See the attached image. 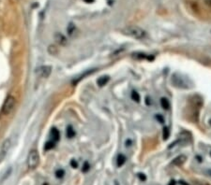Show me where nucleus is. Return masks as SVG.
Instances as JSON below:
<instances>
[{"label": "nucleus", "mask_w": 211, "mask_h": 185, "mask_svg": "<svg viewBox=\"0 0 211 185\" xmlns=\"http://www.w3.org/2000/svg\"><path fill=\"white\" fill-rule=\"evenodd\" d=\"M122 32L125 35H127V36H129L130 38H133L135 39H143L146 36V33L145 32V31L142 28H140L139 26H136V25L128 26L125 29H123Z\"/></svg>", "instance_id": "nucleus-1"}, {"label": "nucleus", "mask_w": 211, "mask_h": 185, "mask_svg": "<svg viewBox=\"0 0 211 185\" xmlns=\"http://www.w3.org/2000/svg\"><path fill=\"white\" fill-rule=\"evenodd\" d=\"M171 82L174 86L180 88V89H190L191 87L189 80L185 78V77H183L182 75H179L177 73L173 74Z\"/></svg>", "instance_id": "nucleus-2"}, {"label": "nucleus", "mask_w": 211, "mask_h": 185, "mask_svg": "<svg viewBox=\"0 0 211 185\" xmlns=\"http://www.w3.org/2000/svg\"><path fill=\"white\" fill-rule=\"evenodd\" d=\"M15 103H16V99H15L14 96H9L4 103H3V106H2V109H1V114L3 116H8L9 115L13 109H14V107H15Z\"/></svg>", "instance_id": "nucleus-3"}, {"label": "nucleus", "mask_w": 211, "mask_h": 185, "mask_svg": "<svg viewBox=\"0 0 211 185\" xmlns=\"http://www.w3.org/2000/svg\"><path fill=\"white\" fill-rule=\"evenodd\" d=\"M40 164V155L37 150L33 149L29 151L27 157V166L29 169H35Z\"/></svg>", "instance_id": "nucleus-4"}, {"label": "nucleus", "mask_w": 211, "mask_h": 185, "mask_svg": "<svg viewBox=\"0 0 211 185\" xmlns=\"http://www.w3.org/2000/svg\"><path fill=\"white\" fill-rule=\"evenodd\" d=\"M51 72H52V67L50 66H42L39 67L36 71L38 76L40 77V78H48L51 75Z\"/></svg>", "instance_id": "nucleus-5"}, {"label": "nucleus", "mask_w": 211, "mask_h": 185, "mask_svg": "<svg viewBox=\"0 0 211 185\" xmlns=\"http://www.w3.org/2000/svg\"><path fill=\"white\" fill-rule=\"evenodd\" d=\"M55 40L60 46H66L67 43H68V40L66 38V37L63 34H61V33H55Z\"/></svg>", "instance_id": "nucleus-6"}, {"label": "nucleus", "mask_w": 211, "mask_h": 185, "mask_svg": "<svg viewBox=\"0 0 211 185\" xmlns=\"http://www.w3.org/2000/svg\"><path fill=\"white\" fill-rule=\"evenodd\" d=\"M186 159H187V157L185 155H179L173 161V165H175L176 166H179V165H181L182 164L185 163Z\"/></svg>", "instance_id": "nucleus-7"}, {"label": "nucleus", "mask_w": 211, "mask_h": 185, "mask_svg": "<svg viewBox=\"0 0 211 185\" xmlns=\"http://www.w3.org/2000/svg\"><path fill=\"white\" fill-rule=\"evenodd\" d=\"M109 81H110L109 76H102V77H100V78L97 81V83H98V85L100 87H102L104 85H106Z\"/></svg>", "instance_id": "nucleus-8"}, {"label": "nucleus", "mask_w": 211, "mask_h": 185, "mask_svg": "<svg viewBox=\"0 0 211 185\" xmlns=\"http://www.w3.org/2000/svg\"><path fill=\"white\" fill-rule=\"evenodd\" d=\"M126 160H127V158H126V156L124 155V154L120 153L119 155L117 156V160H116V164H117V166H118V167L122 166V165H123L126 163Z\"/></svg>", "instance_id": "nucleus-9"}, {"label": "nucleus", "mask_w": 211, "mask_h": 185, "mask_svg": "<svg viewBox=\"0 0 211 185\" xmlns=\"http://www.w3.org/2000/svg\"><path fill=\"white\" fill-rule=\"evenodd\" d=\"M51 136L53 138V141H55V142L58 141L59 140V137H60L59 131L56 128H52V130H51Z\"/></svg>", "instance_id": "nucleus-10"}, {"label": "nucleus", "mask_w": 211, "mask_h": 185, "mask_svg": "<svg viewBox=\"0 0 211 185\" xmlns=\"http://www.w3.org/2000/svg\"><path fill=\"white\" fill-rule=\"evenodd\" d=\"M48 53L51 54V55H57L58 53H59V50L57 48V46L55 45H49L48 47Z\"/></svg>", "instance_id": "nucleus-11"}, {"label": "nucleus", "mask_w": 211, "mask_h": 185, "mask_svg": "<svg viewBox=\"0 0 211 185\" xmlns=\"http://www.w3.org/2000/svg\"><path fill=\"white\" fill-rule=\"evenodd\" d=\"M160 106H161V107H162L163 110H169V107H170V103H169L168 99L162 97V98L160 99Z\"/></svg>", "instance_id": "nucleus-12"}, {"label": "nucleus", "mask_w": 211, "mask_h": 185, "mask_svg": "<svg viewBox=\"0 0 211 185\" xmlns=\"http://www.w3.org/2000/svg\"><path fill=\"white\" fill-rule=\"evenodd\" d=\"M66 135H67V137H69V138L74 137V136H75V131H74V129H73V127H72L71 125H69V126L67 127Z\"/></svg>", "instance_id": "nucleus-13"}, {"label": "nucleus", "mask_w": 211, "mask_h": 185, "mask_svg": "<svg viewBox=\"0 0 211 185\" xmlns=\"http://www.w3.org/2000/svg\"><path fill=\"white\" fill-rule=\"evenodd\" d=\"M55 141H53V140H49V141H47L46 143H45L44 150H45V151H49V150H51V149L55 148Z\"/></svg>", "instance_id": "nucleus-14"}, {"label": "nucleus", "mask_w": 211, "mask_h": 185, "mask_svg": "<svg viewBox=\"0 0 211 185\" xmlns=\"http://www.w3.org/2000/svg\"><path fill=\"white\" fill-rule=\"evenodd\" d=\"M131 98H132V100H134V101H136V102H140V95L138 94V92H136V91H132V92H131Z\"/></svg>", "instance_id": "nucleus-15"}, {"label": "nucleus", "mask_w": 211, "mask_h": 185, "mask_svg": "<svg viewBox=\"0 0 211 185\" xmlns=\"http://www.w3.org/2000/svg\"><path fill=\"white\" fill-rule=\"evenodd\" d=\"M75 29H76V27H75V25L73 24H70V25L68 26L67 28V31H68V33L70 36H72L73 33L75 32Z\"/></svg>", "instance_id": "nucleus-16"}, {"label": "nucleus", "mask_w": 211, "mask_h": 185, "mask_svg": "<svg viewBox=\"0 0 211 185\" xmlns=\"http://www.w3.org/2000/svg\"><path fill=\"white\" fill-rule=\"evenodd\" d=\"M163 140H168V137H169V136H170V132H169V129L167 128V127H164L163 128Z\"/></svg>", "instance_id": "nucleus-17"}, {"label": "nucleus", "mask_w": 211, "mask_h": 185, "mask_svg": "<svg viewBox=\"0 0 211 185\" xmlns=\"http://www.w3.org/2000/svg\"><path fill=\"white\" fill-rule=\"evenodd\" d=\"M64 175H65V171L63 170V169H58V170H56V172H55V176H56V178H58V179L63 178Z\"/></svg>", "instance_id": "nucleus-18"}, {"label": "nucleus", "mask_w": 211, "mask_h": 185, "mask_svg": "<svg viewBox=\"0 0 211 185\" xmlns=\"http://www.w3.org/2000/svg\"><path fill=\"white\" fill-rule=\"evenodd\" d=\"M89 168H90V165H89V164L87 163V162H85V165H84V166H83V172H87L88 170H89Z\"/></svg>", "instance_id": "nucleus-19"}, {"label": "nucleus", "mask_w": 211, "mask_h": 185, "mask_svg": "<svg viewBox=\"0 0 211 185\" xmlns=\"http://www.w3.org/2000/svg\"><path fill=\"white\" fill-rule=\"evenodd\" d=\"M70 165L73 167V168H77L78 167V163L75 161V160H71L70 161Z\"/></svg>", "instance_id": "nucleus-20"}, {"label": "nucleus", "mask_w": 211, "mask_h": 185, "mask_svg": "<svg viewBox=\"0 0 211 185\" xmlns=\"http://www.w3.org/2000/svg\"><path fill=\"white\" fill-rule=\"evenodd\" d=\"M138 177H139V179H140L142 181H145V180H146V177H145V174L139 173V174H138Z\"/></svg>", "instance_id": "nucleus-21"}, {"label": "nucleus", "mask_w": 211, "mask_h": 185, "mask_svg": "<svg viewBox=\"0 0 211 185\" xmlns=\"http://www.w3.org/2000/svg\"><path fill=\"white\" fill-rule=\"evenodd\" d=\"M150 100H151V99H149V97H145V103H146L147 106L151 105V101H150Z\"/></svg>", "instance_id": "nucleus-22"}, {"label": "nucleus", "mask_w": 211, "mask_h": 185, "mask_svg": "<svg viewBox=\"0 0 211 185\" xmlns=\"http://www.w3.org/2000/svg\"><path fill=\"white\" fill-rule=\"evenodd\" d=\"M157 119H158V120H160V122H163V119H162V117H161L160 115H158V116H157Z\"/></svg>", "instance_id": "nucleus-23"}, {"label": "nucleus", "mask_w": 211, "mask_h": 185, "mask_svg": "<svg viewBox=\"0 0 211 185\" xmlns=\"http://www.w3.org/2000/svg\"><path fill=\"white\" fill-rule=\"evenodd\" d=\"M205 3H206L208 6H210V7H211V0H205Z\"/></svg>", "instance_id": "nucleus-24"}, {"label": "nucleus", "mask_w": 211, "mask_h": 185, "mask_svg": "<svg viewBox=\"0 0 211 185\" xmlns=\"http://www.w3.org/2000/svg\"><path fill=\"white\" fill-rule=\"evenodd\" d=\"M168 185H175V180H171Z\"/></svg>", "instance_id": "nucleus-25"}, {"label": "nucleus", "mask_w": 211, "mask_h": 185, "mask_svg": "<svg viewBox=\"0 0 211 185\" xmlns=\"http://www.w3.org/2000/svg\"><path fill=\"white\" fill-rule=\"evenodd\" d=\"M210 33H211V31H210Z\"/></svg>", "instance_id": "nucleus-26"}]
</instances>
